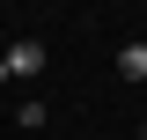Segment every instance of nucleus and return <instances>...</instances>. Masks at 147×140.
<instances>
[{
	"mask_svg": "<svg viewBox=\"0 0 147 140\" xmlns=\"http://www.w3.org/2000/svg\"><path fill=\"white\" fill-rule=\"evenodd\" d=\"M0 81H7V67H0Z\"/></svg>",
	"mask_w": 147,
	"mask_h": 140,
	"instance_id": "obj_4",
	"label": "nucleus"
},
{
	"mask_svg": "<svg viewBox=\"0 0 147 140\" xmlns=\"http://www.w3.org/2000/svg\"><path fill=\"white\" fill-rule=\"evenodd\" d=\"M44 37H15V44H7V52H0V67H7V81H37V74H44Z\"/></svg>",
	"mask_w": 147,
	"mask_h": 140,
	"instance_id": "obj_1",
	"label": "nucleus"
},
{
	"mask_svg": "<svg viewBox=\"0 0 147 140\" xmlns=\"http://www.w3.org/2000/svg\"><path fill=\"white\" fill-rule=\"evenodd\" d=\"M140 140H147V118H140Z\"/></svg>",
	"mask_w": 147,
	"mask_h": 140,
	"instance_id": "obj_3",
	"label": "nucleus"
},
{
	"mask_svg": "<svg viewBox=\"0 0 147 140\" xmlns=\"http://www.w3.org/2000/svg\"><path fill=\"white\" fill-rule=\"evenodd\" d=\"M118 74L125 81H147V37H132L125 52H118Z\"/></svg>",
	"mask_w": 147,
	"mask_h": 140,
	"instance_id": "obj_2",
	"label": "nucleus"
}]
</instances>
